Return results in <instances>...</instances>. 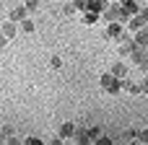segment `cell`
<instances>
[{
  "label": "cell",
  "mask_w": 148,
  "mask_h": 145,
  "mask_svg": "<svg viewBox=\"0 0 148 145\" xmlns=\"http://www.w3.org/2000/svg\"><path fill=\"white\" fill-rule=\"evenodd\" d=\"M120 42H122V47H120V54H130V52L135 49V42H133V39H127V36H125V39H120Z\"/></svg>",
  "instance_id": "13"
},
{
  "label": "cell",
  "mask_w": 148,
  "mask_h": 145,
  "mask_svg": "<svg viewBox=\"0 0 148 145\" xmlns=\"http://www.w3.org/2000/svg\"><path fill=\"white\" fill-rule=\"evenodd\" d=\"M49 65H52V67H55V70H57V67H60V65H62V60H60V57H52V60H49Z\"/></svg>",
  "instance_id": "22"
},
{
  "label": "cell",
  "mask_w": 148,
  "mask_h": 145,
  "mask_svg": "<svg viewBox=\"0 0 148 145\" xmlns=\"http://www.w3.org/2000/svg\"><path fill=\"white\" fill-rule=\"evenodd\" d=\"M73 5H75V10H86V0H75Z\"/></svg>",
  "instance_id": "23"
},
{
  "label": "cell",
  "mask_w": 148,
  "mask_h": 145,
  "mask_svg": "<svg viewBox=\"0 0 148 145\" xmlns=\"http://www.w3.org/2000/svg\"><path fill=\"white\" fill-rule=\"evenodd\" d=\"M73 140H75V143H88V127H75Z\"/></svg>",
  "instance_id": "9"
},
{
  "label": "cell",
  "mask_w": 148,
  "mask_h": 145,
  "mask_svg": "<svg viewBox=\"0 0 148 145\" xmlns=\"http://www.w3.org/2000/svg\"><path fill=\"white\" fill-rule=\"evenodd\" d=\"M127 3H135V0H122V5H127Z\"/></svg>",
  "instance_id": "28"
},
{
  "label": "cell",
  "mask_w": 148,
  "mask_h": 145,
  "mask_svg": "<svg viewBox=\"0 0 148 145\" xmlns=\"http://www.w3.org/2000/svg\"><path fill=\"white\" fill-rule=\"evenodd\" d=\"M109 73H112V75H117V78H120V80H122V78H127V67H125V65H122V62H114V65H112V70H109Z\"/></svg>",
  "instance_id": "12"
},
{
  "label": "cell",
  "mask_w": 148,
  "mask_h": 145,
  "mask_svg": "<svg viewBox=\"0 0 148 145\" xmlns=\"http://www.w3.org/2000/svg\"><path fill=\"white\" fill-rule=\"evenodd\" d=\"M133 42H135V47H148V29H138L135 31V36H133Z\"/></svg>",
  "instance_id": "5"
},
{
  "label": "cell",
  "mask_w": 148,
  "mask_h": 145,
  "mask_svg": "<svg viewBox=\"0 0 148 145\" xmlns=\"http://www.w3.org/2000/svg\"><path fill=\"white\" fill-rule=\"evenodd\" d=\"M140 93H148V80H143V83H140Z\"/></svg>",
  "instance_id": "26"
},
{
  "label": "cell",
  "mask_w": 148,
  "mask_h": 145,
  "mask_svg": "<svg viewBox=\"0 0 148 145\" xmlns=\"http://www.w3.org/2000/svg\"><path fill=\"white\" fill-rule=\"evenodd\" d=\"M122 140L133 143V140H138V132H135V130H125V132H122Z\"/></svg>",
  "instance_id": "18"
},
{
  "label": "cell",
  "mask_w": 148,
  "mask_h": 145,
  "mask_svg": "<svg viewBox=\"0 0 148 145\" xmlns=\"http://www.w3.org/2000/svg\"><path fill=\"white\" fill-rule=\"evenodd\" d=\"M0 31H3L8 39H13V36H16V31H18V29H16V21H10V18H8V21L3 23V29H0Z\"/></svg>",
  "instance_id": "7"
},
{
  "label": "cell",
  "mask_w": 148,
  "mask_h": 145,
  "mask_svg": "<svg viewBox=\"0 0 148 145\" xmlns=\"http://www.w3.org/2000/svg\"><path fill=\"white\" fill-rule=\"evenodd\" d=\"M101 135V130L99 127H88V143H96V138Z\"/></svg>",
  "instance_id": "17"
},
{
  "label": "cell",
  "mask_w": 148,
  "mask_h": 145,
  "mask_svg": "<svg viewBox=\"0 0 148 145\" xmlns=\"http://www.w3.org/2000/svg\"><path fill=\"white\" fill-rule=\"evenodd\" d=\"M96 143H99V145H112V140H109V138H101V135H99V138H96Z\"/></svg>",
  "instance_id": "24"
},
{
  "label": "cell",
  "mask_w": 148,
  "mask_h": 145,
  "mask_svg": "<svg viewBox=\"0 0 148 145\" xmlns=\"http://www.w3.org/2000/svg\"><path fill=\"white\" fill-rule=\"evenodd\" d=\"M21 31H26V34H34V31H36L34 21H31V18H23V21H21Z\"/></svg>",
  "instance_id": "16"
},
{
  "label": "cell",
  "mask_w": 148,
  "mask_h": 145,
  "mask_svg": "<svg viewBox=\"0 0 148 145\" xmlns=\"http://www.w3.org/2000/svg\"><path fill=\"white\" fill-rule=\"evenodd\" d=\"M62 13H65V16H75L78 10H75V5L70 3V5H65V8H62Z\"/></svg>",
  "instance_id": "20"
},
{
  "label": "cell",
  "mask_w": 148,
  "mask_h": 145,
  "mask_svg": "<svg viewBox=\"0 0 148 145\" xmlns=\"http://www.w3.org/2000/svg\"><path fill=\"white\" fill-rule=\"evenodd\" d=\"M23 5H26V10H29V13H34V10L39 8V0H23Z\"/></svg>",
  "instance_id": "19"
},
{
  "label": "cell",
  "mask_w": 148,
  "mask_h": 145,
  "mask_svg": "<svg viewBox=\"0 0 148 145\" xmlns=\"http://www.w3.org/2000/svg\"><path fill=\"white\" fill-rule=\"evenodd\" d=\"M86 10L101 16V10H104V0H86Z\"/></svg>",
  "instance_id": "10"
},
{
  "label": "cell",
  "mask_w": 148,
  "mask_h": 145,
  "mask_svg": "<svg viewBox=\"0 0 148 145\" xmlns=\"http://www.w3.org/2000/svg\"><path fill=\"white\" fill-rule=\"evenodd\" d=\"M127 34H125V29H122V23L120 21H109V26H107V39H125Z\"/></svg>",
  "instance_id": "3"
},
{
  "label": "cell",
  "mask_w": 148,
  "mask_h": 145,
  "mask_svg": "<svg viewBox=\"0 0 148 145\" xmlns=\"http://www.w3.org/2000/svg\"><path fill=\"white\" fill-rule=\"evenodd\" d=\"M130 60H133V65H135L138 70H148V54L143 52V47H135V49L130 52Z\"/></svg>",
  "instance_id": "2"
},
{
  "label": "cell",
  "mask_w": 148,
  "mask_h": 145,
  "mask_svg": "<svg viewBox=\"0 0 148 145\" xmlns=\"http://www.w3.org/2000/svg\"><path fill=\"white\" fill-rule=\"evenodd\" d=\"M104 3H109V0H104Z\"/></svg>",
  "instance_id": "29"
},
{
  "label": "cell",
  "mask_w": 148,
  "mask_h": 145,
  "mask_svg": "<svg viewBox=\"0 0 148 145\" xmlns=\"http://www.w3.org/2000/svg\"><path fill=\"white\" fill-rule=\"evenodd\" d=\"M96 21H99V13H91V10L83 13V23H86V26H94Z\"/></svg>",
  "instance_id": "15"
},
{
  "label": "cell",
  "mask_w": 148,
  "mask_h": 145,
  "mask_svg": "<svg viewBox=\"0 0 148 145\" xmlns=\"http://www.w3.org/2000/svg\"><path fill=\"white\" fill-rule=\"evenodd\" d=\"M5 44H8V36H5V34H0V47H5Z\"/></svg>",
  "instance_id": "27"
},
{
  "label": "cell",
  "mask_w": 148,
  "mask_h": 145,
  "mask_svg": "<svg viewBox=\"0 0 148 145\" xmlns=\"http://www.w3.org/2000/svg\"><path fill=\"white\" fill-rule=\"evenodd\" d=\"M138 140H140V143H148V130H140V132H138Z\"/></svg>",
  "instance_id": "21"
},
{
  "label": "cell",
  "mask_w": 148,
  "mask_h": 145,
  "mask_svg": "<svg viewBox=\"0 0 148 145\" xmlns=\"http://www.w3.org/2000/svg\"><path fill=\"white\" fill-rule=\"evenodd\" d=\"M0 140H3V143H16L13 130H10V127H3V130H0Z\"/></svg>",
  "instance_id": "14"
},
{
  "label": "cell",
  "mask_w": 148,
  "mask_h": 145,
  "mask_svg": "<svg viewBox=\"0 0 148 145\" xmlns=\"http://www.w3.org/2000/svg\"><path fill=\"white\" fill-rule=\"evenodd\" d=\"M39 143H42L39 138H26V145H39Z\"/></svg>",
  "instance_id": "25"
},
{
  "label": "cell",
  "mask_w": 148,
  "mask_h": 145,
  "mask_svg": "<svg viewBox=\"0 0 148 145\" xmlns=\"http://www.w3.org/2000/svg\"><path fill=\"white\" fill-rule=\"evenodd\" d=\"M104 18H107V21H117V18H120V5H109V8H104Z\"/></svg>",
  "instance_id": "11"
},
{
  "label": "cell",
  "mask_w": 148,
  "mask_h": 145,
  "mask_svg": "<svg viewBox=\"0 0 148 145\" xmlns=\"http://www.w3.org/2000/svg\"><path fill=\"white\" fill-rule=\"evenodd\" d=\"M99 83H101V88H104L107 93H120V91H122V80H120L117 75H112V73H104Z\"/></svg>",
  "instance_id": "1"
},
{
  "label": "cell",
  "mask_w": 148,
  "mask_h": 145,
  "mask_svg": "<svg viewBox=\"0 0 148 145\" xmlns=\"http://www.w3.org/2000/svg\"><path fill=\"white\" fill-rule=\"evenodd\" d=\"M8 18H10V21H16V23H18V21H23V18H29L26 5H16V8L10 10V16H8Z\"/></svg>",
  "instance_id": "4"
},
{
  "label": "cell",
  "mask_w": 148,
  "mask_h": 145,
  "mask_svg": "<svg viewBox=\"0 0 148 145\" xmlns=\"http://www.w3.org/2000/svg\"><path fill=\"white\" fill-rule=\"evenodd\" d=\"M148 21L140 16V13H135V16H130V31H138V29H143Z\"/></svg>",
  "instance_id": "6"
},
{
  "label": "cell",
  "mask_w": 148,
  "mask_h": 145,
  "mask_svg": "<svg viewBox=\"0 0 148 145\" xmlns=\"http://www.w3.org/2000/svg\"><path fill=\"white\" fill-rule=\"evenodd\" d=\"M73 132H75V125H73V122H65V125L60 127V138H62V140H70Z\"/></svg>",
  "instance_id": "8"
}]
</instances>
